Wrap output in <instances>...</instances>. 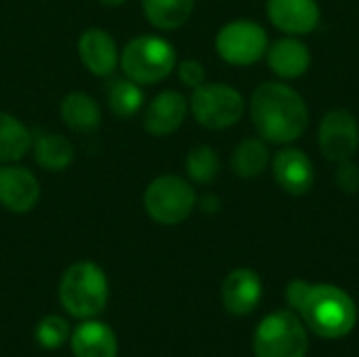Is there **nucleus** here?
I'll return each instance as SVG.
<instances>
[{
    "instance_id": "obj_1",
    "label": "nucleus",
    "mask_w": 359,
    "mask_h": 357,
    "mask_svg": "<svg viewBox=\"0 0 359 357\" xmlns=\"http://www.w3.org/2000/svg\"><path fill=\"white\" fill-rule=\"evenodd\" d=\"M250 118L263 139L280 145L299 139L309 124L303 97L282 82H265L252 93Z\"/></svg>"
},
{
    "instance_id": "obj_11",
    "label": "nucleus",
    "mask_w": 359,
    "mask_h": 357,
    "mask_svg": "<svg viewBox=\"0 0 359 357\" xmlns=\"http://www.w3.org/2000/svg\"><path fill=\"white\" fill-rule=\"evenodd\" d=\"M82 65L97 78H109L120 65V50L114 36L101 27H88L78 38Z\"/></svg>"
},
{
    "instance_id": "obj_24",
    "label": "nucleus",
    "mask_w": 359,
    "mask_h": 357,
    "mask_svg": "<svg viewBox=\"0 0 359 357\" xmlns=\"http://www.w3.org/2000/svg\"><path fill=\"white\" fill-rule=\"evenodd\" d=\"M185 168L187 175L202 185H208L217 179L219 170H221V160L217 156V151L208 145H198L187 154L185 160Z\"/></svg>"
},
{
    "instance_id": "obj_15",
    "label": "nucleus",
    "mask_w": 359,
    "mask_h": 357,
    "mask_svg": "<svg viewBox=\"0 0 359 357\" xmlns=\"http://www.w3.org/2000/svg\"><path fill=\"white\" fill-rule=\"evenodd\" d=\"M273 177L290 196H303L313 187V164L303 149L286 147L273 158Z\"/></svg>"
},
{
    "instance_id": "obj_5",
    "label": "nucleus",
    "mask_w": 359,
    "mask_h": 357,
    "mask_svg": "<svg viewBox=\"0 0 359 357\" xmlns=\"http://www.w3.org/2000/svg\"><path fill=\"white\" fill-rule=\"evenodd\" d=\"M252 349L257 357H307V326L292 309L273 311L259 322L252 337Z\"/></svg>"
},
{
    "instance_id": "obj_4",
    "label": "nucleus",
    "mask_w": 359,
    "mask_h": 357,
    "mask_svg": "<svg viewBox=\"0 0 359 357\" xmlns=\"http://www.w3.org/2000/svg\"><path fill=\"white\" fill-rule=\"evenodd\" d=\"M175 67L177 50L162 36L141 34L120 50V69L128 80L141 86L166 80Z\"/></svg>"
},
{
    "instance_id": "obj_23",
    "label": "nucleus",
    "mask_w": 359,
    "mask_h": 357,
    "mask_svg": "<svg viewBox=\"0 0 359 357\" xmlns=\"http://www.w3.org/2000/svg\"><path fill=\"white\" fill-rule=\"evenodd\" d=\"M269 164V149L261 139L242 141L231 156V170L242 179H255L263 175Z\"/></svg>"
},
{
    "instance_id": "obj_21",
    "label": "nucleus",
    "mask_w": 359,
    "mask_h": 357,
    "mask_svg": "<svg viewBox=\"0 0 359 357\" xmlns=\"http://www.w3.org/2000/svg\"><path fill=\"white\" fill-rule=\"evenodd\" d=\"M34 160L40 168L61 173L74 162V145L59 133H46L34 139Z\"/></svg>"
},
{
    "instance_id": "obj_12",
    "label": "nucleus",
    "mask_w": 359,
    "mask_h": 357,
    "mask_svg": "<svg viewBox=\"0 0 359 357\" xmlns=\"http://www.w3.org/2000/svg\"><path fill=\"white\" fill-rule=\"evenodd\" d=\"M261 297H263V282L259 274L248 267L233 269L223 280L221 299H223L225 311L231 316H238V318L250 316L259 307Z\"/></svg>"
},
{
    "instance_id": "obj_9",
    "label": "nucleus",
    "mask_w": 359,
    "mask_h": 357,
    "mask_svg": "<svg viewBox=\"0 0 359 357\" xmlns=\"http://www.w3.org/2000/svg\"><path fill=\"white\" fill-rule=\"evenodd\" d=\"M322 154L332 162H345L355 156L359 147L358 120L347 109H332L320 124Z\"/></svg>"
},
{
    "instance_id": "obj_19",
    "label": "nucleus",
    "mask_w": 359,
    "mask_h": 357,
    "mask_svg": "<svg viewBox=\"0 0 359 357\" xmlns=\"http://www.w3.org/2000/svg\"><path fill=\"white\" fill-rule=\"evenodd\" d=\"M32 145V130L13 114L0 112V164H15L23 160Z\"/></svg>"
},
{
    "instance_id": "obj_16",
    "label": "nucleus",
    "mask_w": 359,
    "mask_h": 357,
    "mask_svg": "<svg viewBox=\"0 0 359 357\" xmlns=\"http://www.w3.org/2000/svg\"><path fill=\"white\" fill-rule=\"evenodd\" d=\"M69 345L74 357H118V337L105 322L84 320L72 335Z\"/></svg>"
},
{
    "instance_id": "obj_27",
    "label": "nucleus",
    "mask_w": 359,
    "mask_h": 357,
    "mask_svg": "<svg viewBox=\"0 0 359 357\" xmlns=\"http://www.w3.org/2000/svg\"><path fill=\"white\" fill-rule=\"evenodd\" d=\"M337 183L343 191L347 194H355L359 191V166H355L351 160L339 162L337 168Z\"/></svg>"
},
{
    "instance_id": "obj_3",
    "label": "nucleus",
    "mask_w": 359,
    "mask_h": 357,
    "mask_svg": "<svg viewBox=\"0 0 359 357\" xmlns=\"http://www.w3.org/2000/svg\"><path fill=\"white\" fill-rule=\"evenodd\" d=\"M109 299V284L105 271L93 261H78L69 265L59 284L61 307L78 320L97 318Z\"/></svg>"
},
{
    "instance_id": "obj_18",
    "label": "nucleus",
    "mask_w": 359,
    "mask_h": 357,
    "mask_svg": "<svg viewBox=\"0 0 359 357\" xmlns=\"http://www.w3.org/2000/svg\"><path fill=\"white\" fill-rule=\"evenodd\" d=\"M59 112H61L63 124L74 133L90 135V133L99 130V126H101V107L86 93L74 90V93L65 95Z\"/></svg>"
},
{
    "instance_id": "obj_17",
    "label": "nucleus",
    "mask_w": 359,
    "mask_h": 357,
    "mask_svg": "<svg viewBox=\"0 0 359 357\" xmlns=\"http://www.w3.org/2000/svg\"><path fill=\"white\" fill-rule=\"evenodd\" d=\"M267 61L280 78H301L311 65L309 48L297 38H282L267 50Z\"/></svg>"
},
{
    "instance_id": "obj_29",
    "label": "nucleus",
    "mask_w": 359,
    "mask_h": 357,
    "mask_svg": "<svg viewBox=\"0 0 359 357\" xmlns=\"http://www.w3.org/2000/svg\"><path fill=\"white\" fill-rule=\"evenodd\" d=\"M126 0H99V4H103V6H109V8H114V6H122Z\"/></svg>"
},
{
    "instance_id": "obj_6",
    "label": "nucleus",
    "mask_w": 359,
    "mask_h": 357,
    "mask_svg": "<svg viewBox=\"0 0 359 357\" xmlns=\"http://www.w3.org/2000/svg\"><path fill=\"white\" fill-rule=\"evenodd\" d=\"M196 202L198 198L194 187L177 175L156 177L143 194L147 217L160 225H179L187 221L196 208Z\"/></svg>"
},
{
    "instance_id": "obj_28",
    "label": "nucleus",
    "mask_w": 359,
    "mask_h": 357,
    "mask_svg": "<svg viewBox=\"0 0 359 357\" xmlns=\"http://www.w3.org/2000/svg\"><path fill=\"white\" fill-rule=\"evenodd\" d=\"M307 290H309V282H305V280H292L288 284V288H286V301H288V307L292 311H299V307H301Z\"/></svg>"
},
{
    "instance_id": "obj_25",
    "label": "nucleus",
    "mask_w": 359,
    "mask_h": 357,
    "mask_svg": "<svg viewBox=\"0 0 359 357\" xmlns=\"http://www.w3.org/2000/svg\"><path fill=\"white\" fill-rule=\"evenodd\" d=\"M69 324L61 316H44L36 326V341L42 349H59L69 341Z\"/></svg>"
},
{
    "instance_id": "obj_13",
    "label": "nucleus",
    "mask_w": 359,
    "mask_h": 357,
    "mask_svg": "<svg viewBox=\"0 0 359 357\" xmlns=\"http://www.w3.org/2000/svg\"><path fill=\"white\" fill-rule=\"evenodd\" d=\"M189 109V101L177 90H162L145 109L143 126L154 137H166L181 128Z\"/></svg>"
},
{
    "instance_id": "obj_10",
    "label": "nucleus",
    "mask_w": 359,
    "mask_h": 357,
    "mask_svg": "<svg viewBox=\"0 0 359 357\" xmlns=\"http://www.w3.org/2000/svg\"><path fill=\"white\" fill-rule=\"evenodd\" d=\"M40 200V183L36 175L15 164H2L0 166V206L23 215L29 213Z\"/></svg>"
},
{
    "instance_id": "obj_8",
    "label": "nucleus",
    "mask_w": 359,
    "mask_h": 357,
    "mask_svg": "<svg viewBox=\"0 0 359 357\" xmlns=\"http://www.w3.org/2000/svg\"><path fill=\"white\" fill-rule=\"evenodd\" d=\"M267 32L250 19L225 23L215 40L219 57L231 65H252L261 61L267 53Z\"/></svg>"
},
{
    "instance_id": "obj_14",
    "label": "nucleus",
    "mask_w": 359,
    "mask_h": 357,
    "mask_svg": "<svg viewBox=\"0 0 359 357\" xmlns=\"http://www.w3.org/2000/svg\"><path fill=\"white\" fill-rule=\"evenodd\" d=\"M267 15L278 29L290 36L309 34L320 23V6L316 0H269Z\"/></svg>"
},
{
    "instance_id": "obj_20",
    "label": "nucleus",
    "mask_w": 359,
    "mask_h": 357,
    "mask_svg": "<svg viewBox=\"0 0 359 357\" xmlns=\"http://www.w3.org/2000/svg\"><path fill=\"white\" fill-rule=\"evenodd\" d=\"M141 6L154 27L172 32L189 21L196 0H141Z\"/></svg>"
},
{
    "instance_id": "obj_7",
    "label": "nucleus",
    "mask_w": 359,
    "mask_h": 357,
    "mask_svg": "<svg viewBox=\"0 0 359 357\" xmlns=\"http://www.w3.org/2000/svg\"><path fill=\"white\" fill-rule=\"evenodd\" d=\"M189 107L200 126L208 130H225L240 122L244 114V99L229 84L204 82L202 86L194 88Z\"/></svg>"
},
{
    "instance_id": "obj_26",
    "label": "nucleus",
    "mask_w": 359,
    "mask_h": 357,
    "mask_svg": "<svg viewBox=\"0 0 359 357\" xmlns=\"http://www.w3.org/2000/svg\"><path fill=\"white\" fill-rule=\"evenodd\" d=\"M177 72H179V78L185 86L189 88H198L204 84L206 80V72H204V65L196 59H185L177 65Z\"/></svg>"
},
{
    "instance_id": "obj_2",
    "label": "nucleus",
    "mask_w": 359,
    "mask_h": 357,
    "mask_svg": "<svg viewBox=\"0 0 359 357\" xmlns=\"http://www.w3.org/2000/svg\"><path fill=\"white\" fill-rule=\"evenodd\" d=\"M299 316L313 335L337 341L353 332L358 324V305L351 295L339 286L309 284Z\"/></svg>"
},
{
    "instance_id": "obj_22",
    "label": "nucleus",
    "mask_w": 359,
    "mask_h": 357,
    "mask_svg": "<svg viewBox=\"0 0 359 357\" xmlns=\"http://www.w3.org/2000/svg\"><path fill=\"white\" fill-rule=\"evenodd\" d=\"M107 103L116 118L128 120L141 112V107L145 103V93L141 88V84L128 80L126 76L114 78L107 84Z\"/></svg>"
}]
</instances>
